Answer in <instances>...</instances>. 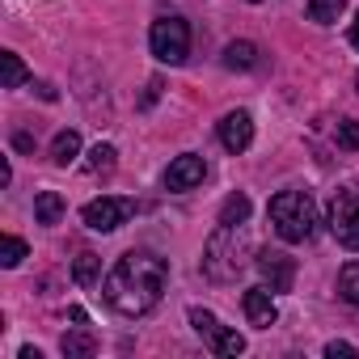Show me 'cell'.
Wrapping results in <instances>:
<instances>
[{
  "mask_svg": "<svg viewBox=\"0 0 359 359\" xmlns=\"http://www.w3.org/2000/svg\"><path fill=\"white\" fill-rule=\"evenodd\" d=\"M165 283H169L165 258H156L152 250H131L106 275V304L123 317H144L161 304Z\"/></svg>",
  "mask_w": 359,
  "mask_h": 359,
  "instance_id": "cell-1",
  "label": "cell"
},
{
  "mask_svg": "<svg viewBox=\"0 0 359 359\" xmlns=\"http://www.w3.org/2000/svg\"><path fill=\"white\" fill-rule=\"evenodd\" d=\"M250 266V233L241 224H220L203 245V275L212 283H233Z\"/></svg>",
  "mask_w": 359,
  "mask_h": 359,
  "instance_id": "cell-2",
  "label": "cell"
},
{
  "mask_svg": "<svg viewBox=\"0 0 359 359\" xmlns=\"http://www.w3.org/2000/svg\"><path fill=\"white\" fill-rule=\"evenodd\" d=\"M266 216H271L275 233H279L287 245L309 241V237H313V229H317V203H313V195H309V191H279V195L271 199Z\"/></svg>",
  "mask_w": 359,
  "mask_h": 359,
  "instance_id": "cell-3",
  "label": "cell"
},
{
  "mask_svg": "<svg viewBox=\"0 0 359 359\" xmlns=\"http://www.w3.org/2000/svg\"><path fill=\"white\" fill-rule=\"evenodd\" d=\"M148 47L161 64L177 68V64H187L191 55V26L182 18H156L152 30H148Z\"/></svg>",
  "mask_w": 359,
  "mask_h": 359,
  "instance_id": "cell-4",
  "label": "cell"
},
{
  "mask_svg": "<svg viewBox=\"0 0 359 359\" xmlns=\"http://www.w3.org/2000/svg\"><path fill=\"white\" fill-rule=\"evenodd\" d=\"M325 224L342 250L359 254V191H338L325 208Z\"/></svg>",
  "mask_w": 359,
  "mask_h": 359,
  "instance_id": "cell-5",
  "label": "cell"
},
{
  "mask_svg": "<svg viewBox=\"0 0 359 359\" xmlns=\"http://www.w3.org/2000/svg\"><path fill=\"white\" fill-rule=\"evenodd\" d=\"M191 325H195V334L212 346V355H224V359H237L241 351H245V338L237 334V330H229L216 313H208V309H191Z\"/></svg>",
  "mask_w": 359,
  "mask_h": 359,
  "instance_id": "cell-6",
  "label": "cell"
},
{
  "mask_svg": "<svg viewBox=\"0 0 359 359\" xmlns=\"http://www.w3.org/2000/svg\"><path fill=\"white\" fill-rule=\"evenodd\" d=\"M131 216H135V199H123V195H102V199L85 203V212H81L85 229H93V233H114Z\"/></svg>",
  "mask_w": 359,
  "mask_h": 359,
  "instance_id": "cell-7",
  "label": "cell"
},
{
  "mask_svg": "<svg viewBox=\"0 0 359 359\" xmlns=\"http://www.w3.org/2000/svg\"><path fill=\"white\" fill-rule=\"evenodd\" d=\"M254 266H258V275H262V283H266L271 292H292V283H296V258H292V254H283V250H262V254L254 258Z\"/></svg>",
  "mask_w": 359,
  "mask_h": 359,
  "instance_id": "cell-8",
  "label": "cell"
},
{
  "mask_svg": "<svg viewBox=\"0 0 359 359\" xmlns=\"http://www.w3.org/2000/svg\"><path fill=\"white\" fill-rule=\"evenodd\" d=\"M203 177H208V161L199 152H182L165 169V191H195Z\"/></svg>",
  "mask_w": 359,
  "mask_h": 359,
  "instance_id": "cell-9",
  "label": "cell"
},
{
  "mask_svg": "<svg viewBox=\"0 0 359 359\" xmlns=\"http://www.w3.org/2000/svg\"><path fill=\"white\" fill-rule=\"evenodd\" d=\"M241 309H245V317H250V325H254V330H271V325L279 321V309H275V292H271L266 283L250 287V292L241 296Z\"/></svg>",
  "mask_w": 359,
  "mask_h": 359,
  "instance_id": "cell-10",
  "label": "cell"
},
{
  "mask_svg": "<svg viewBox=\"0 0 359 359\" xmlns=\"http://www.w3.org/2000/svg\"><path fill=\"white\" fill-rule=\"evenodd\" d=\"M216 131H220V144L229 152H245L254 144V118H250V110H229Z\"/></svg>",
  "mask_w": 359,
  "mask_h": 359,
  "instance_id": "cell-11",
  "label": "cell"
},
{
  "mask_svg": "<svg viewBox=\"0 0 359 359\" xmlns=\"http://www.w3.org/2000/svg\"><path fill=\"white\" fill-rule=\"evenodd\" d=\"M224 68H241V72L258 68V47H254L250 39H237V43H229V47H224Z\"/></svg>",
  "mask_w": 359,
  "mask_h": 359,
  "instance_id": "cell-12",
  "label": "cell"
},
{
  "mask_svg": "<svg viewBox=\"0 0 359 359\" xmlns=\"http://www.w3.org/2000/svg\"><path fill=\"white\" fill-rule=\"evenodd\" d=\"M60 351H64L68 359H93V355H97V338H93L89 330H72V334H64Z\"/></svg>",
  "mask_w": 359,
  "mask_h": 359,
  "instance_id": "cell-13",
  "label": "cell"
},
{
  "mask_svg": "<svg viewBox=\"0 0 359 359\" xmlns=\"http://www.w3.org/2000/svg\"><path fill=\"white\" fill-rule=\"evenodd\" d=\"M34 220L39 224H60L64 220V199L55 191H39L34 195Z\"/></svg>",
  "mask_w": 359,
  "mask_h": 359,
  "instance_id": "cell-14",
  "label": "cell"
},
{
  "mask_svg": "<svg viewBox=\"0 0 359 359\" xmlns=\"http://www.w3.org/2000/svg\"><path fill=\"white\" fill-rule=\"evenodd\" d=\"M76 156H81V135L76 131H60L55 144H51V161L55 165H72Z\"/></svg>",
  "mask_w": 359,
  "mask_h": 359,
  "instance_id": "cell-15",
  "label": "cell"
},
{
  "mask_svg": "<svg viewBox=\"0 0 359 359\" xmlns=\"http://www.w3.org/2000/svg\"><path fill=\"white\" fill-rule=\"evenodd\" d=\"M346 9V0H309V22L317 26H334Z\"/></svg>",
  "mask_w": 359,
  "mask_h": 359,
  "instance_id": "cell-16",
  "label": "cell"
},
{
  "mask_svg": "<svg viewBox=\"0 0 359 359\" xmlns=\"http://www.w3.org/2000/svg\"><path fill=\"white\" fill-rule=\"evenodd\" d=\"M0 68H5V89H22V85H26V76H30L18 51H0Z\"/></svg>",
  "mask_w": 359,
  "mask_h": 359,
  "instance_id": "cell-17",
  "label": "cell"
},
{
  "mask_svg": "<svg viewBox=\"0 0 359 359\" xmlns=\"http://www.w3.org/2000/svg\"><path fill=\"white\" fill-rule=\"evenodd\" d=\"M114 165H118L114 144H93V148H89V161H85V169H89V173H110Z\"/></svg>",
  "mask_w": 359,
  "mask_h": 359,
  "instance_id": "cell-18",
  "label": "cell"
},
{
  "mask_svg": "<svg viewBox=\"0 0 359 359\" xmlns=\"http://www.w3.org/2000/svg\"><path fill=\"white\" fill-rule=\"evenodd\" d=\"M72 279H76L81 287H93V283H97V254H93V250H81V254H76Z\"/></svg>",
  "mask_w": 359,
  "mask_h": 359,
  "instance_id": "cell-19",
  "label": "cell"
},
{
  "mask_svg": "<svg viewBox=\"0 0 359 359\" xmlns=\"http://www.w3.org/2000/svg\"><path fill=\"white\" fill-rule=\"evenodd\" d=\"M338 296L359 309V262H346V266L338 271Z\"/></svg>",
  "mask_w": 359,
  "mask_h": 359,
  "instance_id": "cell-20",
  "label": "cell"
},
{
  "mask_svg": "<svg viewBox=\"0 0 359 359\" xmlns=\"http://www.w3.org/2000/svg\"><path fill=\"white\" fill-rule=\"evenodd\" d=\"M250 220V195H229L220 208V224H245Z\"/></svg>",
  "mask_w": 359,
  "mask_h": 359,
  "instance_id": "cell-21",
  "label": "cell"
},
{
  "mask_svg": "<svg viewBox=\"0 0 359 359\" xmlns=\"http://www.w3.org/2000/svg\"><path fill=\"white\" fill-rule=\"evenodd\" d=\"M26 254H30V250H26V241H22V237H9V233L0 237V266H9V271H13V266H22V258H26Z\"/></svg>",
  "mask_w": 359,
  "mask_h": 359,
  "instance_id": "cell-22",
  "label": "cell"
},
{
  "mask_svg": "<svg viewBox=\"0 0 359 359\" xmlns=\"http://www.w3.org/2000/svg\"><path fill=\"white\" fill-rule=\"evenodd\" d=\"M338 144L351 148V152H359V123H355V118H342V123H338Z\"/></svg>",
  "mask_w": 359,
  "mask_h": 359,
  "instance_id": "cell-23",
  "label": "cell"
},
{
  "mask_svg": "<svg viewBox=\"0 0 359 359\" xmlns=\"http://www.w3.org/2000/svg\"><path fill=\"white\" fill-rule=\"evenodd\" d=\"M161 89H165V81H161V76H152V81H148V89H144V97H140V110H152V102L161 97Z\"/></svg>",
  "mask_w": 359,
  "mask_h": 359,
  "instance_id": "cell-24",
  "label": "cell"
},
{
  "mask_svg": "<svg viewBox=\"0 0 359 359\" xmlns=\"http://www.w3.org/2000/svg\"><path fill=\"white\" fill-rule=\"evenodd\" d=\"M325 355H330V359H338V355H342V359H351V355H355V346H351V342H330V346H325Z\"/></svg>",
  "mask_w": 359,
  "mask_h": 359,
  "instance_id": "cell-25",
  "label": "cell"
},
{
  "mask_svg": "<svg viewBox=\"0 0 359 359\" xmlns=\"http://www.w3.org/2000/svg\"><path fill=\"white\" fill-rule=\"evenodd\" d=\"M13 144H18L22 152H34V135H26V131H18V135H13Z\"/></svg>",
  "mask_w": 359,
  "mask_h": 359,
  "instance_id": "cell-26",
  "label": "cell"
},
{
  "mask_svg": "<svg viewBox=\"0 0 359 359\" xmlns=\"http://www.w3.org/2000/svg\"><path fill=\"white\" fill-rule=\"evenodd\" d=\"M68 317H72V321H76V325H85V321H89V317H85V309H76V304H72V309H68Z\"/></svg>",
  "mask_w": 359,
  "mask_h": 359,
  "instance_id": "cell-27",
  "label": "cell"
},
{
  "mask_svg": "<svg viewBox=\"0 0 359 359\" xmlns=\"http://www.w3.org/2000/svg\"><path fill=\"white\" fill-rule=\"evenodd\" d=\"M351 47H359V18H355V26H351Z\"/></svg>",
  "mask_w": 359,
  "mask_h": 359,
  "instance_id": "cell-28",
  "label": "cell"
},
{
  "mask_svg": "<svg viewBox=\"0 0 359 359\" xmlns=\"http://www.w3.org/2000/svg\"><path fill=\"white\" fill-rule=\"evenodd\" d=\"M355 93H359V72H355Z\"/></svg>",
  "mask_w": 359,
  "mask_h": 359,
  "instance_id": "cell-29",
  "label": "cell"
},
{
  "mask_svg": "<svg viewBox=\"0 0 359 359\" xmlns=\"http://www.w3.org/2000/svg\"><path fill=\"white\" fill-rule=\"evenodd\" d=\"M245 5H258V0H245Z\"/></svg>",
  "mask_w": 359,
  "mask_h": 359,
  "instance_id": "cell-30",
  "label": "cell"
}]
</instances>
